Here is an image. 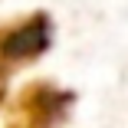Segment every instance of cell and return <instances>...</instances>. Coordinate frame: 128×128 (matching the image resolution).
Segmentation results:
<instances>
[{"mask_svg": "<svg viewBox=\"0 0 128 128\" xmlns=\"http://www.w3.org/2000/svg\"><path fill=\"white\" fill-rule=\"evenodd\" d=\"M72 102V92H59L49 82H33L20 92L7 128H56Z\"/></svg>", "mask_w": 128, "mask_h": 128, "instance_id": "1", "label": "cell"}, {"mask_svg": "<svg viewBox=\"0 0 128 128\" xmlns=\"http://www.w3.org/2000/svg\"><path fill=\"white\" fill-rule=\"evenodd\" d=\"M49 43H53V20L46 13H33L0 33V62L4 66L33 62L46 53Z\"/></svg>", "mask_w": 128, "mask_h": 128, "instance_id": "2", "label": "cell"}, {"mask_svg": "<svg viewBox=\"0 0 128 128\" xmlns=\"http://www.w3.org/2000/svg\"><path fill=\"white\" fill-rule=\"evenodd\" d=\"M7 72H10V69H7L4 62H0V95H4V79H7Z\"/></svg>", "mask_w": 128, "mask_h": 128, "instance_id": "3", "label": "cell"}]
</instances>
